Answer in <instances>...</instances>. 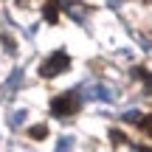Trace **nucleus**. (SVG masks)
<instances>
[{
	"label": "nucleus",
	"mask_w": 152,
	"mask_h": 152,
	"mask_svg": "<svg viewBox=\"0 0 152 152\" xmlns=\"http://www.w3.org/2000/svg\"><path fill=\"white\" fill-rule=\"evenodd\" d=\"M82 107V96L76 90H68V93H59V96L51 99V113L56 118H71L76 110Z\"/></svg>",
	"instance_id": "f257e3e1"
},
{
	"label": "nucleus",
	"mask_w": 152,
	"mask_h": 152,
	"mask_svg": "<svg viewBox=\"0 0 152 152\" xmlns=\"http://www.w3.org/2000/svg\"><path fill=\"white\" fill-rule=\"evenodd\" d=\"M68 68H71V56L65 54V51H54V54L48 56V59L39 65V73L45 76V79H51V76H59L65 73Z\"/></svg>",
	"instance_id": "f03ea898"
},
{
	"label": "nucleus",
	"mask_w": 152,
	"mask_h": 152,
	"mask_svg": "<svg viewBox=\"0 0 152 152\" xmlns=\"http://www.w3.org/2000/svg\"><path fill=\"white\" fill-rule=\"evenodd\" d=\"M85 96L87 99H99V102H113V99H115V93L113 90H110V87L107 85H90V87H85Z\"/></svg>",
	"instance_id": "7ed1b4c3"
},
{
	"label": "nucleus",
	"mask_w": 152,
	"mask_h": 152,
	"mask_svg": "<svg viewBox=\"0 0 152 152\" xmlns=\"http://www.w3.org/2000/svg\"><path fill=\"white\" fill-rule=\"evenodd\" d=\"M59 6H65V3H62V0H48V3H45V9H42L45 23H51V26H54V23L59 20Z\"/></svg>",
	"instance_id": "20e7f679"
},
{
	"label": "nucleus",
	"mask_w": 152,
	"mask_h": 152,
	"mask_svg": "<svg viewBox=\"0 0 152 152\" xmlns=\"http://www.w3.org/2000/svg\"><path fill=\"white\" fill-rule=\"evenodd\" d=\"M20 85H23V71H20V68H14V71H11V76H9V82H6V87H3L6 96H11V93H14Z\"/></svg>",
	"instance_id": "39448f33"
},
{
	"label": "nucleus",
	"mask_w": 152,
	"mask_h": 152,
	"mask_svg": "<svg viewBox=\"0 0 152 152\" xmlns=\"http://www.w3.org/2000/svg\"><path fill=\"white\" fill-rule=\"evenodd\" d=\"M45 135H48V127L45 124H34L31 130H28V138H34V141H42Z\"/></svg>",
	"instance_id": "423d86ee"
},
{
	"label": "nucleus",
	"mask_w": 152,
	"mask_h": 152,
	"mask_svg": "<svg viewBox=\"0 0 152 152\" xmlns=\"http://www.w3.org/2000/svg\"><path fill=\"white\" fill-rule=\"evenodd\" d=\"M54 152H73V138H71V135H62Z\"/></svg>",
	"instance_id": "0eeeda50"
},
{
	"label": "nucleus",
	"mask_w": 152,
	"mask_h": 152,
	"mask_svg": "<svg viewBox=\"0 0 152 152\" xmlns=\"http://www.w3.org/2000/svg\"><path fill=\"white\" fill-rule=\"evenodd\" d=\"M26 115H28L26 110H17V113H11V115H9V127H20L23 121H26Z\"/></svg>",
	"instance_id": "6e6552de"
},
{
	"label": "nucleus",
	"mask_w": 152,
	"mask_h": 152,
	"mask_svg": "<svg viewBox=\"0 0 152 152\" xmlns=\"http://www.w3.org/2000/svg\"><path fill=\"white\" fill-rule=\"evenodd\" d=\"M135 76H138V79H144V85H147V93H152V73H147L144 68H135Z\"/></svg>",
	"instance_id": "1a4fd4ad"
},
{
	"label": "nucleus",
	"mask_w": 152,
	"mask_h": 152,
	"mask_svg": "<svg viewBox=\"0 0 152 152\" xmlns=\"http://www.w3.org/2000/svg\"><path fill=\"white\" fill-rule=\"evenodd\" d=\"M110 141H113L115 147H118V144H124V141H127V135H124L121 130H110Z\"/></svg>",
	"instance_id": "9d476101"
},
{
	"label": "nucleus",
	"mask_w": 152,
	"mask_h": 152,
	"mask_svg": "<svg viewBox=\"0 0 152 152\" xmlns=\"http://www.w3.org/2000/svg\"><path fill=\"white\" fill-rule=\"evenodd\" d=\"M138 127H141L144 132H149V135H152V115H141V121H138Z\"/></svg>",
	"instance_id": "9b49d317"
},
{
	"label": "nucleus",
	"mask_w": 152,
	"mask_h": 152,
	"mask_svg": "<svg viewBox=\"0 0 152 152\" xmlns=\"http://www.w3.org/2000/svg\"><path fill=\"white\" fill-rule=\"evenodd\" d=\"M141 115H144V113H138V110H130V113H124L121 118H124V121H132V124H138V121H141Z\"/></svg>",
	"instance_id": "f8f14e48"
},
{
	"label": "nucleus",
	"mask_w": 152,
	"mask_h": 152,
	"mask_svg": "<svg viewBox=\"0 0 152 152\" xmlns=\"http://www.w3.org/2000/svg\"><path fill=\"white\" fill-rule=\"evenodd\" d=\"M3 45H6V51H9V54H14V39H11V37H3Z\"/></svg>",
	"instance_id": "ddd939ff"
},
{
	"label": "nucleus",
	"mask_w": 152,
	"mask_h": 152,
	"mask_svg": "<svg viewBox=\"0 0 152 152\" xmlns=\"http://www.w3.org/2000/svg\"><path fill=\"white\" fill-rule=\"evenodd\" d=\"M138 152H152V147H135Z\"/></svg>",
	"instance_id": "4468645a"
}]
</instances>
